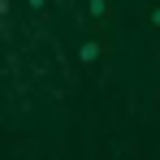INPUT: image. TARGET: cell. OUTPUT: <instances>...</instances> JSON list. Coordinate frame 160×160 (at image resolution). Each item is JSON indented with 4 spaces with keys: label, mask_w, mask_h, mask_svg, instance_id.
<instances>
[{
    "label": "cell",
    "mask_w": 160,
    "mask_h": 160,
    "mask_svg": "<svg viewBox=\"0 0 160 160\" xmlns=\"http://www.w3.org/2000/svg\"><path fill=\"white\" fill-rule=\"evenodd\" d=\"M112 0H91L87 4V22H91V30L95 35H112Z\"/></svg>",
    "instance_id": "cell-1"
},
{
    "label": "cell",
    "mask_w": 160,
    "mask_h": 160,
    "mask_svg": "<svg viewBox=\"0 0 160 160\" xmlns=\"http://www.w3.org/2000/svg\"><path fill=\"white\" fill-rule=\"evenodd\" d=\"M104 52H108V35H91V39L78 48V61H82V65H100Z\"/></svg>",
    "instance_id": "cell-2"
},
{
    "label": "cell",
    "mask_w": 160,
    "mask_h": 160,
    "mask_svg": "<svg viewBox=\"0 0 160 160\" xmlns=\"http://www.w3.org/2000/svg\"><path fill=\"white\" fill-rule=\"evenodd\" d=\"M147 26H152V30H156V35H160V0H156V4H152V9H147Z\"/></svg>",
    "instance_id": "cell-3"
},
{
    "label": "cell",
    "mask_w": 160,
    "mask_h": 160,
    "mask_svg": "<svg viewBox=\"0 0 160 160\" xmlns=\"http://www.w3.org/2000/svg\"><path fill=\"white\" fill-rule=\"evenodd\" d=\"M26 9H35V13H39V9H43V0H26Z\"/></svg>",
    "instance_id": "cell-4"
}]
</instances>
